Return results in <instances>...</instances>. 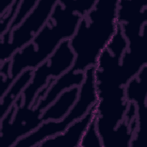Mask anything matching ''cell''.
Masks as SVG:
<instances>
[{"instance_id": "6da1fadb", "label": "cell", "mask_w": 147, "mask_h": 147, "mask_svg": "<svg viewBox=\"0 0 147 147\" xmlns=\"http://www.w3.org/2000/svg\"><path fill=\"white\" fill-rule=\"evenodd\" d=\"M118 0H96L82 18L69 40L75 54L71 67L57 78L45 96L47 104L53 103L64 91L83 83L87 70L96 64L98 57L116 33Z\"/></svg>"}, {"instance_id": "7a4b0ae2", "label": "cell", "mask_w": 147, "mask_h": 147, "mask_svg": "<svg viewBox=\"0 0 147 147\" xmlns=\"http://www.w3.org/2000/svg\"><path fill=\"white\" fill-rule=\"evenodd\" d=\"M96 0H57L49 18L35 37L11 57L9 76L0 86V98L25 70L34 69L65 40L73 36Z\"/></svg>"}, {"instance_id": "3957f363", "label": "cell", "mask_w": 147, "mask_h": 147, "mask_svg": "<svg viewBox=\"0 0 147 147\" xmlns=\"http://www.w3.org/2000/svg\"><path fill=\"white\" fill-rule=\"evenodd\" d=\"M126 47L127 41L118 24L116 33L100 54L95 66L96 125L98 132L104 136L114 132L128 109L120 65Z\"/></svg>"}, {"instance_id": "277c9868", "label": "cell", "mask_w": 147, "mask_h": 147, "mask_svg": "<svg viewBox=\"0 0 147 147\" xmlns=\"http://www.w3.org/2000/svg\"><path fill=\"white\" fill-rule=\"evenodd\" d=\"M94 69L91 67L87 70L84 80L79 87L78 99L64 118L42 122L33 131L18 140L13 147H36L44 140L64 131L71 123L84 116L97 102Z\"/></svg>"}, {"instance_id": "5b68a950", "label": "cell", "mask_w": 147, "mask_h": 147, "mask_svg": "<svg viewBox=\"0 0 147 147\" xmlns=\"http://www.w3.org/2000/svg\"><path fill=\"white\" fill-rule=\"evenodd\" d=\"M57 0H38L33 10L9 33L0 36V63L29 44L50 17Z\"/></svg>"}, {"instance_id": "8992f818", "label": "cell", "mask_w": 147, "mask_h": 147, "mask_svg": "<svg viewBox=\"0 0 147 147\" xmlns=\"http://www.w3.org/2000/svg\"><path fill=\"white\" fill-rule=\"evenodd\" d=\"M74 59L69 40L63 41L50 57L33 70L30 80L21 93V106H30L38 92L52 78H58L71 67Z\"/></svg>"}, {"instance_id": "52a82bcc", "label": "cell", "mask_w": 147, "mask_h": 147, "mask_svg": "<svg viewBox=\"0 0 147 147\" xmlns=\"http://www.w3.org/2000/svg\"><path fill=\"white\" fill-rule=\"evenodd\" d=\"M127 100L134 103L136 107L137 129L131 142L130 147L141 146L146 131L147 121V65L132 78L125 87Z\"/></svg>"}, {"instance_id": "ba28073f", "label": "cell", "mask_w": 147, "mask_h": 147, "mask_svg": "<svg viewBox=\"0 0 147 147\" xmlns=\"http://www.w3.org/2000/svg\"><path fill=\"white\" fill-rule=\"evenodd\" d=\"M147 26L140 36L126 38L127 47L121 59V70L124 83H127L147 64Z\"/></svg>"}, {"instance_id": "9c48e42d", "label": "cell", "mask_w": 147, "mask_h": 147, "mask_svg": "<svg viewBox=\"0 0 147 147\" xmlns=\"http://www.w3.org/2000/svg\"><path fill=\"white\" fill-rule=\"evenodd\" d=\"M96 103L64 131L44 140L36 147H79L83 133L96 113Z\"/></svg>"}, {"instance_id": "30bf717a", "label": "cell", "mask_w": 147, "mask_h": 147, "mask_svg": "<svg viewBox=\"0 0 147 147\" xmlns=\"http://www.w3.org/2000/svg\"><path fill=\"white\" fill-rule=\"evenodd\" d=\"M79 87H74L62 92L56 100L45 109L42 115V122L50 121H59L64 118L76 101Z\"/></svg>"}, {"instance_id": "8fae6325", "label": "cell", "mask_w": 147, "mask_h": 147, "mask_svg": "<svg viewBox=\"0 0 147 147\" xmlns=\"http://www.w3.org/2000/svg\"><path fill=\"white\" fill-rule=\"evenodd\" d=\"M33 70V69H28L24 71L14 81L4 95L0 98L1 118L6 114L21 95L24 89L32 77Z\"/></svg>"}, {"instance_id": "7c38bea8", "label": "cell", "mask_w": 147, "mask_h": 147, "mask_svg": "<svg viewBox=\"0 0 147 147\" xmlns=\"http://www.w3.org/2000/svg\"><path fill=\"white\" fill-rule=\"evenodd\" d=\"M79 147H103L96 125V113L83 134Z\"/></svg>"}, {"instance_id": "4fadbf2b", "label": "cell", "mask_w": 147, "mask_h": 147, "mask_svg": "<svg viewBox=\"0 0 147 147\" xmlns=\"http://www.w3.org/2000/svg\"><path fill=\"white\" fill-rule=\"evenodd\" d=\"M37 1L38 0H21L16 16L6 32L9 33L13 29L18 26L33 10L37 4Z\"/></svg>"}, {"instance_id": "5bb4252c", "label": "cell", "mask_w": 147, "mask_h": 147, "mask_svg": "<svg viewBox=\"0 0 147 147\" xmlns=\"http://www.w3.org/2000/svg\"><path fill=\"white\" fill-rule=\"evenodd\" d=\"M20 2L21 0H14L10 7L0 14V36L7 30L18 10Z\"/></svg>"}]
</instances>
